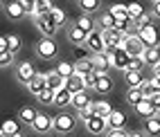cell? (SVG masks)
<instances>
[{
	"instance_id": "obj_1",
	"label": "cell",
	"mask_w": 160,
	"mask_h": 137,
	"mask_svg": "<svg viewBox=\"0 0 160 137\" xmlns=\"http://www.w3.org/2000/svg\"><path fill=\"white\" fill-rule=\"evenodd\" d=\"M106 56L111 59V68H115V70H122V72H126L131 68V59L133 56H129L124 52V47H106V52H104Z\"/></svg>"
},
{
	"instance_id": "obj_2",
	"label": "cell",
	"mask_w": 160,
	"mask_h": 137,
	"mask_svg": "<svg viewBox=\"0 0 160 137\" xmlns=\"http://www.w3.org/2000/svg\"><path fill=\"white\" fill-rule=\"evenodd\" d=\"M74 128H77V115L63 110V112H59L57 117H54V133H59V135H70Z\"/></svg>"
},
{
	"instance_id": "obj_3",
	"label": "cell",
	"mask_w": 160,
	"mask_h": 137,
	"mask_svg": "<svg viewBox=\"0 0 160 137\" xmlns=\"http://www.w3.org/2000/svg\"><path fill=\"white\" fill-rule=\"evenodd\" d=\"M124 52H126V54H129V56H142L144 54V43H142V40H140V36H138V31H131V34H126V38H124Z\"/></svg>"
},
{
	"instance_id": "obj_4",
	"label": "cell",
	"mask_w": 160,
	"mask_h": 137,
	"mask_svg": "<svg viewBox=\"0 0 160 137\" xmlns=\"http://www.w3.org/2000/svg\"><path fill=\"white\" fill-rule=\"evenodd\" d=\"M59 54V45H57V40L54 38H41L38 43H36V56L38 59H54Z\"/></svg>"
},
{
	"instance_id": "obj_5",
	"label": "cell",
	"mask_w": 160,
	"mask_h": 137,
	"mask_svg": "<svg viewBox=\"0 0 160 137\" xmlns=\"http://www.w3.org/2000/svg\"><path fill=\"white\" fill-rule=\"evenodd\" d=\"M34 23H36V27L41 29L43 38H52V36L59 31V25L52 20V16H38V18H34Z\"/></svg>"
},
{
	"instance_id": "obj_6",
	"label": "cell",
	"mask_w": 160,
	"mask_h": 137,
	"mask_svg": "<svg viewBox=\"0 0 160 137\" xmlns=\"http://www.w3.org/2000/svg\"><path fill=\"white\" fill-rule=\"evenodd\" d=\"M83 124H86V130L90 135H106V133H108V119H106V117L92 115V117L88 121H83Z\"/></svg>"
},
{
	"instance_id": "obj_7",
	"label": "cell",
	"mask_w": 160,
	"mask_h": 137,
	"mask_svg": "<svg viewBox=\"0 0 160 137\" xmlns=\"http://www.w3.org/2000/svg\"><path fill=\"white\" fill-rule=\"evenodd\" d=\"M36 74H38V72H36V68H34V63H29V61H23V63H18V65H16V79H18L20 83H25V86H27V83L34 79Z\"/></svg>"
},
{
	"instance_id": "obj_8",
	"label": "cell",
	"mask_w": 160,
	"mask_h": 137,
	"mask_svg": "<svg viewBox=\"0 0 160 137\" xmlns=\"http://www.w3.org/2000/svg\"><path fill=\"white\" fill-rule=\"evenodd\" d=\"M86 47L92 52L95 56H97V54H104V52H106V43H104L102 31H97V29H95L92 34H88V38H86Z\"/></svg>"
},
{
	"instance_id": "obj_9",
	"label": "cell",
	"mask_w": 160,
	"mask_h": 137,
	"mask_svg": "<svg viewBox=\"0 0 160 137\" xmlns=\"http://www.w3.org/2000/svg\"><path fill=\"white\" fill-rule=\"evenodd\" d=\"M102 36H104L106 47H122L124 45V38H126V34L120 31V29H104Z\"/></svg>"
},
{
	"instance_id": "obj_10",
	"label": "cell",
	"mask_w": 160,
	"mask_h": 137,
	"mask_svg": "<svg viewBox=\"0 0 160 137\" xmlns=\"http://www.w3.org/2000/svg\"><path fill=\"white\" fill-rule=\"evenodd\" d=\"M135 112H138V117H142L144 121L147 119H153V117H160V112H158V108L151 103V99H142L135 106Z\"/></svg>"
},
{
	"instance_id": "obj_11",
	"label": "cell",
	"mask_w": 160,
	"mask_h": 137,
	"mask_svg": "<svg viewBox=\"0 0 160 137\" xmlns=\"http://www.w3.org/2000/svg\"><path fill=\"white\" fill-rule=\"evenodd\" d=\"M138 36H140V40L144 43V47H158L160 38H158V29L151 25V27H144V29H135Z\"/></svg>"
},
{
	"instance_id": "obj_12",
	"label": "cell",
	"mask_w": 160,
	"mask_h": 137,
	"mask_svg": "<svg viewBox=\"0 0 160 137\" xmlns=\"http://www.w3.org/2000/svg\"><path fill=\"white\" fill-rule=\"evenodd\" d=\"M32 130H36V133H50V130H54V117H50V115L45 112H38V117L36 121L32 124Z\"/></svg>"
},
{
	"instance_id": "obj_13",
	"label": "cell",
	"mask_w": 160,
	"mask_h": 137,
	"mask_svg": "<svg viewBox=\"0 0 160 137\" xmlns=\"http://www.w3.org/2000/svg\"><path fill=\"white\" fill-rule=\"evenodd\" d=\"M126 121L129 117L124 110H113L108 117V130H126Z\"/></svg>"
},
{
	"instance_id": "obj_14",
	"label": "cell",
	"mask_w": 160,
	"mask_h": 137,
	"mask_svg": "<svg viewBox=\"0 0 160 137\" xmlns=\"http://www.w3.org/2000/svg\"><path fill=\"white\" fill-rule=\"evenodd\" d=\"M32 94H34V97H38V94L41 92H43L45 88H48V74H43V72H38V74L34 77V79H32L29 83H27V86H25Z\"/></svg>"
},
{
	"instance_id": "obj_15",
	"label": "cell",
	"mask_w": 160,
	"mask_h": 137,
	"mask_svg": "<svg viewBox=\"0 0 160 137\" xmlns=\"http://www.w3.org/2000/svg\"><path fill=\"white\" fill-rule=\"evenodd\" d=\"M92 115H97V117H106L108 119L111 117V112L115 110L113 106H111V101H106V99H97V101H92Z\"/></svg>"
},
{
	"instance_id": "obj_16",
	"label": "cell",
	"mask_w": 160,
	"mask_h": 137,
	"mask_svg": "<svg viewBox=\"0 0 160 137\" xmlns=\"http://www.w3.org/2000/svg\"><path fill=\"white\" fill-rule=\"evenodd\" d=\"M66 36H68V40H70V43H74V45H79V43H83V45H86V38H88V34H86V31H81L77 25H68V31H66Z\"/></svg>"
},
{
	"instance_id": "obj_17",
	"label": "cell",
	"mask_w": 160,
	"mask_h": 137,
	"mask_svg": "<svg viewBox=\"0 0 160 137\" xmlns=\"http://www.w3.org/2000/svg\"><path fill=\"white\" fill-rule=\"evenodd\" d=\"M66 83H68V79H63L57 70L48 72V88H50V90L59 92V90H63V88H66Z\"/></svg>"
},
{
	"instance_id": "obj_18",
	"label": "cell",
	"mask_w": 160,
	"mask_h": 137,
	"mask_svg": "<svg viewBox=\"0 0 160 137\" xmlns=\"http://www.w3.org/2000/svg\"><path fill=\"white\" fill-rule=\"evenodd\" d=\"M5 12H7V16H9V18H14V20L23 18V16H25L23 0H12V2H7V5H5Z\"/></svg>"
},
{
	"instance_id": "obj_19",
	"label": "cell",
	"mask_w": 160,
	"mask_h": 137,
	"mask_svg": "<svg viewBox=\"0 0 160 137\" xmlns=\"http://www.w3.org/2000/svg\"><path fill=\"white\" fill-rule=\"evenodd\" d=\"M72 97H74V94L68 90V88H63V90H59L57 94H54V106L57 108H72Z\"/></svg>"
},
{
	"instance_id": "obj_20",
	"label": "cell",
	"mask_w": 160,
	"mask_h": 137,
	"mask_svg": "<svg viewBox=\"0 0 160 137\" xmlns=\"http://www.w3.org/2000/svg\"><path fill=\"white\" fill-rule=\"evenodd\" d=\"M90 106H92V99H90L88 90H83V92H79V94L72 97V108L74 110H83V108H90Z\"/></svg>"
},
{
	"instance_id": "obj_21",
	"label": "cell",
	"mask_w": 160,
	"mask_h": 137,
	"mask_svg": "<svg viewBox=\"0 0 160 137\" xmlns=\"http://www.w3.org/2000/svg\"><path fill=\"white\" fill-rule=\"evenodd\" d=\"M92 63H95V72H97V74H108V70H113L111 68V59L106 54L92 56Z\"/></svg>"
},
{
	"instance_id": "obj_22",
	"label": "cell",
	"mask_w": 160,
	"mask_h": 137,
	"mask_svg": "<svg viewBox=\"0 0 160 137\" xmlns=\"http://www.w3.org/2000/svg\"><path fill=\"white\" fill-rule=\"evenodd\" d=\"M74 72H77V74H81V77H86V74H90V72H95V63H92V59H88V56L79 59L77 63H74Z\"/></svg>"
},
{
	"instance_id": "obj_23",
	"label": "cell",
	"mask_w": 160,
	"mask_h": 137,
	"mask_svg": "<svg viewBox=\"0 0 160 137\" xmlns=\"http://www.w3.org/2000/svg\"><path fill=\"white\" fill-rule=\"evenodd\" d=\"M95 90H97L99 94H108V92L113 90V79H111V74H97Z\"/></svg>"
},
{
	"instance_id": "obj_24",
	"label": "cell",
	"mask_w": 160,
	"mask_h": 137,
	"mask_svg": "<svg viewBox=\"0 0 160 137\" xmlns=\"http://www.w3.org/2000/svg\"><path fill=\"white\" fill-rule=\"evenodd\" d=\"M74 25H77L81 31H86V34H92L95 31V18L88 16V14H81L77 20H74Z\"/></svg>"
},
{
	"instance_id": "obj_25",
	"label": "cell",
	"mask_w": 160,
	"mask_h": 137,
	"mask_svg": "<svg viewBox=\"0 0 160 137\" xmlns=\"http://www.w3.org/2000/svg\"><path fill=\"white\" fill-rule=\"evenodd\" d=\"M36 117H38V110L32 108V106H23V108H20V112H18V119L23 121V124H27V126L34 124Z\"/></svg>"
},
{
	"instance_id": "obj_26",
	"label": "cell",
	"mask_w": 160,
	"mask_h": 137,
	"mask_svg": "<svg viewBox=\"0 0 160 137\" xmlns=\"http://www.w3.org/2000/svg\"><path fill=\"white\" fill-rule=\"evenodd\" d=\"M142 59L147 63V68H151V70L156 65H160V52H158V47H147L144 54H142Z\"/></svg>"
},
{
	"instance_id": "obj_27",
	"label": "cell",
	"mask_w": 160,
	"mask_h": 137,
	"mask_svg": "<svg viewBox=\"0 0 160 137\" xmlns=\"http://www.w3.org/2000/svg\"><path fill=\"white\" fill-rule=\"evenodd\" d=\"M66 88H68L72 94H79V92H83V90H86L83 77H81V74H72V77L68 79V83H66Z\"/></svg>"
},
{
	"instance_id": "obj_28",
	"label": "cell",
	"mask_w": 160,
	"mask_h": 137,
	"mask_svg": "<svg viewBox=\"0 0 160 137\" xmlns=\"http://www.w3.org/2000/svg\"><path fill=\"white\" fill-rule=\"evenodd\" d=\"M124 81H126V86H129V88H140V83L144 81V77H142V72L126 70L124 72Z\"/></svg>"
},
{
	"instance_id": "obj_29",
	"label": "cell",
	"mask_w": 160,
	"mask_h": 137,
	"mask_svg": "<svg viewBox=\"0 0 160 137\" xmlns=\"http://www.w3.org/2000/svg\"><path fill=\"white\" fill-rule=\"evenodd\" d=\"M16 133H20L18 130V121L16 119H5L2 128H0V137H14Z\"/></svg>"
},
{
	"instance_id": "obj_30",
	"label": "cell",
	"mask_w": 160,
	"mask_h": 137,
	"mask_svg": "<svg viewBox=\"0 0 160 137\" xmlns=\"http://www.w3.org/2000/svg\"><path fill=\"white\" fill-rule=\"evenodd\" d=\"M57 72H59L63 79H70L72 74H77V72H74V63H70V61H61L59 65H57Z\"/></svg>"
},
{
	"instance_id": "obj_31",
	"label": "cell",
	"mask_w": 160,
	"mask_h": 137,
	"mask_svg": "<svg viewBox=\"0 0 160 137\" xmlns=\"http://www.w3.org/2000/svg\"><path fill=\"white\" fill-rule=\"evenodd\" d=\"M144 133H147V135H151V137L160 135V117L147 119V121H144Z\"/></svg>"
},
{
	"instance_id": "obj_32",
	"label": "cell",
	"mask_w": 160,
	"mask_h": 137,
	"mask_svg": "<svg viewBox=\"0 0 160 137\" xmlns=\"http://www.w3.org/2000/svg\"><path fill=\"white\" fill-rule=\"evenodd\" d=\"M52 12H54V5H52L50 0H38L36 2V18L38 16H50Z\"/></svg>"
},
{
	"instance_id": "obj_33",
	"label": "cell",
	"mask_w": 160,
	"mask_h": 137,
	"mask_svg": "<svg viewBox=\"0 0 160 137\" xmlns=\"http://www.w3.org/2000/svg\"><path fill=\"white\" fill-rule=\"evenodd\" d=\"M99 27H102V31L104 29H115V16L111 12H104L99 16Z\"/></svg>"
},
{
	"instance_id": "obj_34",
	"label": "cell",
	"mask_w": 160,
	"mask_h": 137,
	"mask_svg": "<svg viewBox=\"0 0 160 137\" xmlns=\"http://www.w3.org/2000/svg\"><path fill=\"white\" fill-rule=\"evenodd\" d=\"M126 7H129V16L133 18V23H135L138 18H142V16L147 14V9H144L140 2H131V5H126Z\"/></svg>"
},
{
	"instance_id": "obj_35",
	"label": "cell",
	"mask_w": 160,
	"mask_h": 137,
	"mask_svg": "<svg viewBox=\"0 0 160 137\" xmlns=\"http://www.w3.org/2000/svg\"><path fill=\"white\" fill-rule=\"evenodd\" d=\"M142 99H144V94H142L140 90H138V88H129V92H126V101H129L133 108H135Z\"/></svg>"
},
{
	"instance_id": "obj_36",
	"label": "cell",
	"mask_w": 160,
	"mask_h": 137,
	"mask_svg": "<svg viewBox=\"0 0 160 137\" xmlns=\"http://www.w3.org/2000/svg\"><path fill=\"white\" fill-rule=\"evenodd\" d=\"M79 7H81V12L83 14H92V12H97L99 9V0H79Z\"/></svg>"
},
{
	"instance_id": "obj_37",
	"label": "cell",
	"mask_w": 160,
	"mask_h": 137,
	"mask_svg": "<svg viewBox=\"0 0 160 137\" xmlns=\"http://www.w3.org/2000/svg\"><path fill=\"white\" fill-rule=\"evenodd\" d=\"M54 94H57L54 90H50V88H45V90L41 92V94H38L36 99H38V103H43V106H50V103H54Z\"/></svg>"
},
{
	"instance_id": "obj_38",
	"label": "cell",
	"mask_w": 160,
	"mask_h": 137,
	"mask_svg": "<svg viewBox=\"0 0 160 137\" xmlns=\"http://www.w3.org/2000/svg\"><path fill=\"white\" fill-rule=\"evenodd\" d=\"M7 43H9V52H12V54L20 52V47H23V40H20L16 34H7Z\"/></svg>"
},
{
	"instance_id": "obj_39",
	"label": "cell",
	"mask_w": 160,
	"mask_h": 137,
	"mask_svg": "<svg viewBox=\"0 0 160 137\" xmlns=\"http://www.w3.org/2000/svg\"><path fill=\"white\" fill-rule=\"evenodd\" d=\"M23 9H25V16L36 18V2L34 0H23Z\"/></svg>"
},
{
	"instance_id": "obj_40",
	"label": "cell",
	"mask_w": 160,
	"mask_h": 137,
	"mask_svg": "<svg viewBox=\"0 0 160 137\" xmlns=\"http://www.w3.org/2000/svg\"><path fill=\"white\" fill-rule=\"evenodd\" d=\"M50 16H52V20H54V23H57L59 27H61L63 23H66V12H63V9H59V7H54V12H52Z\"/></svg>"
},
{
	"instance_id": "obj_41",
	"label": "cell",
	"mask_w": 160,
	"mask_h": 137,
	"mask_svg": "<svg viewBox=\"0 0 160 137\" xmlns=\"http://www.w3.org/2000/svg\"><path fill=\"white\" fill-rule=\"evenodd\" d=\"M108 12L117 18V16H124V14H129V7H126V5H111L108 7Z\"/></svg>"
},
{
	"instance_id": "obj_42",
	"label": "cell",
	"mask_w": 160,
	"mask_h": 137,
	"mask_svg": "<svg viewBox=\"0 0 160 137\" xmlns=\"http://www.w3.org/2000/svg\"><path fill=\"white\" fill-rule=\"evenodd\" d=\"M144 68H147V63H144V59H142V56H135V59H131V68H129V70L142 72Z\"/></svg>"
},
{
	"instance_id": "obj_43",
	"label": "cell",
	"mask_w": 160,
	"mask_h": 137,
	"mask_svg": "<svg viewBox=\"0 0 160 137\" xmlns=\"http://www.w3.org/2000/svg\"><path fill=\"white\" fill-rule=\"evenodd\" d=\"M83 83H86V90H95V83H97V72L86 74V77H83Z\"/></svg>"
},
{
	"instance_id": "obj_44",
	"label": "cell",
	"mask_w": 160,
	"mask_h": 137,
	"mask_svg": "<svg viewBox=\"0 0 160 137\" xmlns=\"http://www.w3.org/2000/svg\"><path fill=\"white\" fill-rule=\"evenodd\" d=\"M12 63H14V54H12V52H2V54H0V65H2V68L12 65Z\"/></svg>"
},
{
	"instance_id": "obj_45",
	"label": "cell",
	"mask_w": 160,
	"mask_h": 137,
	"mask_svg": "<svg viewBox=\"0 0 160 137\" xmlns=\"http://www.w3.org/2000/svg\"><path fill=\"white\" fill-rule=\"evenodd\" d=\"M77 117H79L81 121H88V119L92 117V108H83V110H77Z\"/></svg>"
},
{
	"instance_id": "obj_46",
	"label": "cell",
	"mask_w": 160,
	"mask_h": 137,
	"mask_svg": "<svg viewBox=\"0 0 160 137\" xmlns=\"http://www.w3.org/2000/svg\"><path fill=\"white\" fill-rule=\"evenodd\" d=\"M149 99H151V103H153V106L158 108V112H160V90H156V92H153Z\"/></svg>"
},
{
	"instance_id": "obj_47",
	"label": "cell",
	"mask_w": 160,
	"mask_h": 137,
	"mask_svg": "<svg viewBox=\"0 0 160 137\" xmlns=\"http://www.w3.org/2000/svg\"><path fill=\"white\" fill-rule=\"evenodd\" d=\"M106 137H129V130H108Z\"/></svg>"
},
{
	"instance_id": "obj_48",
	"label": "cell",
	"mask_w": 160,
	"mask_h": 137,
	"mask_svg": "<svg viewBox=\"0 0 160 137\" xmlns=\"http://www.w3.org/2000/svg\"><path fill=\"white\" fill-rule=\"evenodd\" d=\"M151 16L160 20V0H156V2L151 5Z\"/></svg>"
},
{
	"instance_id": "obj_49",
	"label": "cell",
	"mask_w": 160,
	"mask_h": 137,
	"mask_svg": "<svg viewBox=\"0 0 160 137\" xmlns=\"http://www.w3.org/2000/svg\"><path fill=\"white\" fill-rule=\"evenodd\" d=\"M151 86H153V90H160V77H153L151 74Z\"/></svg>"
},
{
	"instance_id": "obj_50",
	"label": "cell",
	"mask_w": 160,
	"mask_h": 137,
	"mask_svg": "<svg viewBox=\"0 0 160 137\" xmlns=\"http://www.w3.org/2000/svg\"><path fill=\"white\" fill-rule=\"evenodd\" d=\"M129 137H149V135H147V133H140V130H131Z\"/></svg>"
},
{
	"instance_id": "obj_51",
	"label": "cell",
	"mask_w": 160,
	"mask_h": 137,
	"mask_svg": "<svg viewBox=\"0 0 160 137\" xmlns=\"http://www.w3.org/2000/svg\"><path fill=\"white\" fill-rule=\"evenodd\" d=\"M151 74H153V77H160V65H156V68L151 70Z\"/></svg>"
},
{
	"instance_id": "obj_52",
	"label": "cell",
	"mask_w": 160,
	"mask_h": 137,
	"mask_svg": "<svg viewBox=\"0 0 160 137\" xmlns=\"http://www.w3.org/2000/svg\"><path fill=\"white\" fill-rule=\"evenodd\" d=\"M14 137H23V133H16V135H14Z\"/></svg>"
},
{
	"instance_id": "obj_53",
	"label": "cell",
	"mask_w": 160,
	"mask_h": 137,
	"mask_svg": "<svg viewBox=\"0 0 160 137\" xmlns=\"http://www.w3.org/2000/svg\"><path fill=\"white\" fill-rule=\"evenodd\" d=\"M158 52H160V43H158Z\"/></svg>"
}]
</instances>
